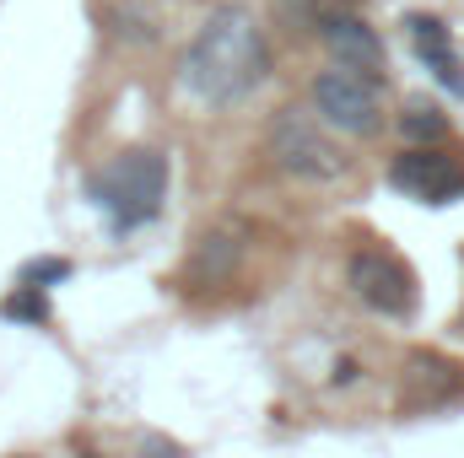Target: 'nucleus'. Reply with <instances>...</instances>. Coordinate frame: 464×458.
Segmentation results:
<instances>
[{"instance_id":"f257e3e1","label":"nucleus","mask_w":464,"mask_h":458,"mask_svg":"<svg viewBox=\"0 0 464 458\" xmlns=\"http://www.w3.org/2000/svg\"><path fill=\"white\" fill-rule=\"evenodd\" d=\"M265 76H270V43H265V27L243 5H217L195 27L179 60V81L211 109L243 103L254 87H265Z\"/></svg>"},{"instance_id":"f03ea898","label":"nucleus","mask_w":464,"mask_h":458,"mask_svg":"<svg viewBox=\"0 0 464 458\" xmlns=\"http://www.w3.org/2000/svg\"><path fill=\"white\" fill-rule=\"evenodd\" d=\"M162 200H168V157L162 151L135 146L92 173V205L114 222V232H135L157 222Z\"/></svg>"},{"instance_id":"7ed1b4c3","label":"nucleus","mask_w":464,"mask_h":458,"mask_svg":"<svg viewBox=\"0 0 464 458\" xmlns=\"http://www.w3.org/2000/svg\"><path fill=\"white\" fill-rule=\"evenodd\" d=\"M265 157L286 173V178H303V184H335V178H346V151L335 146V135H330V124L319 114H308V109H281V114L270 119V129H265Z\"/></svg>"},{"instance_id":"20e7f679","label":"nucleus","mask_w":464,"mask_h":458,"mask_svg":"<svg viewBox=\"0 0 464 458\" xmlns=\"http://www.w3.org/2000/svg\"><path fill=\"white\" fill-rule=\"evenodd\" d=\"M314 114L324 119L330 129H341V135L367 140V135L383 129V87L356 76V71L330 65V71L314 76Z\"/></svg>"},{"instance_id":"39448f33","label":"nucleus","mask_w":464,"mask_h":458,"mask_svg":"<svg viewBox=\"0 0 464 458\" xmlns=\"http://www.w3.org/2000/svg\"><path fill=\"white\" fill-rule=\"evenodd\" d=\"M346 286L356 291L362 308H372L383 319H405L416 308V275H411V264L400 253H389V248H372V243L351 248Z\"/></svg>"},{"instance_id":"423d86ee","label":"nucleus","mask_w":464,"mask_h":458,"mask_svg":"<svg viewBox=\"0 0 464 458\" xmlns=\"http://www.w3.org/2000/svg\"><path fill=\"white\" fill-rule=\"evenodd\" d=\"M389 184L405 189V195L421 200V205H449V200L464 195V157L438 151V146H411V151L394 157Z\"/></svg>"},{"instance_id":"0eeeda50","label":"nucleus","mask_w":464,"mask_h":458,"mask_svg":"<svg viewBox=\"0 0 464 458\" xmlns=\"http://www.w3.org/2000/svg\"><path fill=\"white\" fill-rule=\"evenodd\" d=\"M319 38L341 71H356L367 81H383V38L356 11H319Z\"/></svg>"},{"instance_id":"6e6552de","label":"nucleus","mask_w":464,"mask_h":458,"mask_svg":"<svg viewBox=\"0 0 464 458\" xmlns=\"http://www.w3.org/2000/svg\"><path fill=\"white\" fill-rule=\"evenodd\" d=\"M237 259H243V227H237V222H217V227L200 232L189 275H195V281H227Z\"/></svg>"},{"instance_id":"1a4fd4ad","label":"nucleus","mask_w":464,"mask_h":458,"mask_svg":"<svg viewBox=\"0 0 464 458\" xmlns=\"http://www.w3.org/2000/svg\"><path fill=\"white\" fill-rule=\"evenodd\" d=\"M411 38H416L421 60L432 65V76L449 92H464V65H459V54H454V43H449V27L438 16H411Z\"/></svg>"},{"instance_id":"9d476101","label":"nucleus","mask_w":464,"mask_h":458,"mask_svg":"<svg viewBox=\"0 0 464 458\" xmlns=\"http://www.w3.org/2000/svg\"><path fill=\"white\" fill-rule=\"evenodd\" d=\"M400 135H405L411 146H438V140H449V114H443L438 103H411V109L400 114Z\"/></svg>"},{"instance_id":"9b49d317","label":"nucleus","mask_w":464,"mask_h":458,"mask_svg":"<svg viewBox=\"0 0 464 458\" xmlns=\"http://www.w3.org/2000/svg\"><path fill=\"white\" fill-rule=\"evenodd\" d=\"M0 313L16 319V324H49V302H44V291H27V286H16V291L5 297Z\"/></svg>"},{"instance_id":"f8f14e48","label":"nucleus","mask_w":464,"mask_h":458,"mask_svg":"<svg viewBox=\"0 0 464 458\" xmlns=\"http://www.w3.org/2000/svg\"><path fill=\"white\" fill-rule=\"evenodd\" d=\"M71 275V264L65 259H33L27 270H22V286L27 291H38V286H49V281H65Z\"/></svg>"},{"instance_id":"ddd939ff","label":"nucleus","mask_w":464,"mask_h":458,"mask_svg":"<svg viewBox=\"0 0 464 458\" xmlns=\"http://www.w3.org/2000/svg\"><path fill=\"white\" fill-rule=\"evenodd\" d=\"M140 458H184V448H179V443H162V437H146Z\"/></svg>"},{"instance_id":"4468645a","label":"nucleus","mask_w":464,"mask_h":458,"mask_svg":"<svg viewBox=\"0 0 464 458\" xmlns=\"http://www.w3.org/2000/svg\"><path fill=\"white\" fill-rule=\"evenodd\" d=\"M82 458H98V453H82Z\"/></svg>"}]
</instances>
